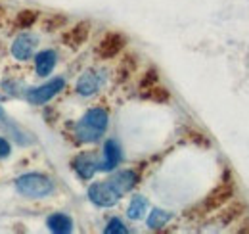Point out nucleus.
Returning a JSON list of instances; mask_svg holds the SVG:
<instances>
[{
    "label": "nucleus",
    "instance_id": "f257e3e1",
    "mask_svg": "<svg viewBox=\"0 0 249 234\" xmlns=\"http://www.w3.org/2000/svg\"><path fill=\"white\" fill-rule=\"evenodd\" d=\"M107 129V114L102 108L89 110L75 125V135L81 142H96Z\"/></svg>",
    "mask_w": 249,
    "mask_h": 234
},
{
    "label": "nucleus",
    "instance_id": "f03ea898",
    "mask_svg": "<svg viewBox=\"0 0 249 234\" xmlns=\"http://www.w3.org/2000/svg\"><path fill=\"white\" fill-rule=\"evenodd\" d=\"M16 188L25 198H46L48 194H52L54 184L48 176L38 175V173H27L16 180Z\"/></svg>",
    "mask_w": 249,
    "mask_h": 234
},
{
    "label": "nucleus",
    "instance_id": "7ed1b4c3",
    "mask_svg": "<svg viewBox=\"0 0 249 234\" xmlns=\"http://www.w3.org/2000/svg\"><path fill=\"white\" fill-rule=\"evenodd\" d=\"M121 192L113 186L111 180H106V182H94L89 188V198L90 202L100 207H111L121 200Z\"/></svg>",
    "mask_w": 249,
    "mask_h": 234
},
{
    "label": "nucleus",
    "instance_id": "20e7f679",
    "mask_svg": "<svg viewBox=\"0 0 249 234\" xmlns=\"http://www.w3.org/2000/svg\"><path fill=\"white\" fill-rule=\"evenodd\" d=\"M232 196H234V184L230 180H224V182H220L218 186H215L205 196V200L201 202V211L203 213L217 211V209H220V207H224V205L228 204L232 200Z\"/></svg>",
    "mask_w": 249,
    "mask_h": 234
},
{
    "label": "nucleus",
    "instance_id": "39448f33",
    "mask_svg": "<svg viewBox=\"0 0 249 234\" xmlns=\"http://www.w3.org/2000/svg\"><path fill=\"white\" fill-rule=\"evenodd\" d=\"M124 44H126V37H124L123 33L111 31V33H107V35L98 42L96 54H98V58H102V59H111L123 50Z\"/></svg>",
    "mask_w": 249,
    "mask_h": 234
},
{
    "label": "nucleus",
    "instance_id": "423d86ee",
    "mask_svg": "<svg viewBox=\"0 0 249 234\" xmlns=\"http://www.w3.org/2000/svg\"><path fill=\"white\" fill-rule=\"evenodd\" d=\"M63 87H65V81H63L62 77L52 79L50 83H46V85H42V87L29 90V92H27V100H29V104H35V106L46 104V102L52 100Z\"/></svg>",
    "mask_w": 249,
    "mask_h": 234
},
{
    "label": "nucleus",
    "instance_id": "0eeeda50",
    "mask_svg": "<svg viewBox=\"0 0 249 234\" xmlns=\"http://www.w3.org/2000/svg\"><path fill=\"white\" fill-rule=\"evenodd\" d=\"M89 35H90V23L81 21V23L73 25L67 33H63V44L69 48H79L89 40Z\"/></svg>",
    "mask_w": 249,
    "mask_h": 234
},
{
    "label": "nucleus",
    "instance_id": "6e6552de",
    "mask_svg": "<svg viewBox=\"0 0 249 234\" xmlns=\"http://www.w3.org/2000/svg\"><path fill=\"white\" fill-rule=\"evenodd\" d=\"M36 44H38V42H36V37L25 33V35H21V37H18V39L14 40V44H12V54H14L16 59L25 61V59L33 58Z\"/></svg>",
    "mask_w": 249,
    "mask_h": 234
},
{
    "label": "nucleus",
    "instance_id": "1a4fd4ad",
    "mask_svg": "<svg viewBox=\"0 0 249 234\" xmlns=\"http://www.w3.org/2000/svg\"><path fill=\"white\" fill-rule=\"evenodd\" d=\"M121 159V150H119V144L115 140H107L106 146H104V161L98 165L100 171H111L115 169V165L119 163Z\"/></svg>",
    "mask_w": 249,
    "mask_h": 234
},
{
    "label": "nucleus",
    "instance_id": "9d476101",
    "mask_svg": "<svg viewBox=\"0 0 249 234\" xmlns=\"http://www.w3.org/2000/svg\"><path fill=\"white\" fill-rule=\"evenodd\" d=\"M54 65H56V54L52 50H42V52L36 54V58H35V69H36V73L40 77L50 75L52 69H54Z\"/></svg>",
    "mask_w": 249,
    "mask_h": 234
},
{
    "label": "nucleus",
    "instance_id": "9b49d317",
    "mask_svg": "<svg viewBox=\"0 0 249 234\" xmlns=\"http://www.w3.org/2000/svg\"><path fill=\"white\" fill-rule=\"evenodd\" d=\"M46 225H48V229L52 233L56 234H67L73 231V221L65 213H54V215H50L48 221H46Z\"/></svg>",
    "mask_w": 249,
    "mask_h": 234
},
{
    "label": "nucleus",
    "instance_id": "f8f14e48",
    "mask_svg": "<svg viewBox=\"0 0 249 234\" xmlns=\"http://www.w3.org/2000/svg\"><path fill=\"white\" fill-rule=\"evenodd\" d=\"M100 88V77L94 71H87L81 75V79L77 81V92L83 96H90Z\"/></svg>",
    "mask_w": 249,
    "mask_h": 234
},
{
    "label": "nucleus",
    "instance_id": "ddd939ff",
    "mask_svg": "<svg viewBox=\"0 0 249 234\" xmlns=\"http://www.w3.org/2000/svg\"><path fill=\"white\" fill-rule=\"evenodd\" d=\"M73 169L77 171V175L81 176V178L89 180V178H92L94 176L96 169H98V165L94 163L90 156H79V157H75V161H73Z\"/></svg>",
    "mask_w": 249,
    "mask_h": 234
},
{
    "label": "nucleus",
    "instance_id": "4468645a",
    "mask_svg": "<svg viewBox=\"0 0 249 234\" xmlns=\"http://www.w3.org/2000/svg\"><path fill=\"white\" fill-rule=\"evenodd\" d=\"M111 182H113V186L124 194V192H128L134 184H136V175L132 173V171H121V173H117V175L113 176V178H109Z\"/></svg>",
    "mask_w": 249,
    "mask_h": 234
},
{
    "label": "nucleus",
    "instance_id": "2eb2a0df",
    "mask_svg": "<svg viewBox=\"0 0 249 234\" xmlns=\"http://www.w3.org/2000/svg\"><path fill=\"white\" fill-rule=\"evenodd\" d=\"M36 20H38V12H36V10H21V12L16 16L14 25H16L18 29H29V27H33V25L36 23Z\"/></svg>",
    "mask_w": 249,
    "mask_h": 234
},
{
    "label": "nucleus",
    "instance_id": "dca6fc26",
    "mask_svg": "<svg viewBox=\"0 0 249 234\" xmlns=\"http://www.w3.org/2000/svg\"><path fill=\"white\" fill-rule=\"evenodd\" d=\"M142 96H144L146 100L157 102V104H165V102H169V98H171L169 90H167L165 87H161V85H154L152 88L144 90V92H142Z\"/></svg>",
    "mask_w": 249,
    "mask_h": 234
},
{
    "label": "nucleus",
    "instance_id": "f3484780",
    "mask_svg": "<svg viewBox=\"0 0 249 234\" xmlns=\"http://www.w3.org/2000/svg\"><path fill=\"white\" fill-rule=\"evenodd\" d=\"M146 209H148V200L142 198V196H134L130 205H128V211L126 213H128L130 219H142Z\"/></svg>",
    "mask_w": 249,
    "mask_h": 234
},
{
    "label": "nucleus",
    "instance_id": "a211bd4d",
    "mask_svg": "<svg viewBox=\"0 0 249 234\" xmlns=\"http://www.w3.org/2000/svg\"><path fill=\"white\" fill-rule=\"evenodd\" d=\"M171 213L169 211H163V209H154L152 213H150V217H148V227L150 229H161V227H165L169 221H171Z\"/></svg>",
    "mask_w": 249,
    "mask_h": 234
},
{
    "label": "nucleus",
    "instance_id": "6ab92c4d",
    "mask_svg": "<svg viewBox=\"0 0 249 234\" xmlns=\"http://www.w3.org/2000/svg\"><path fill=\"white\" fill-rule=\"evenodd\" d=\"M244 209H246V205L244 204H232L230 207H226V211L222 213V217H220V221H222V225H230V223H234L236 219H240L242 215H244Z\"/></svg>",
    "mask_w": 249,
    "mask_h": 234
},
{
    "label": "nucleus",
    "instance_id": "aec40b11",
    "mask_svg": "<svg viewBox=\"0 0 249 234\" xmlns=\"http://www.w3.org/2000/svg\"><path fill=\"white\" fill-rule=\"evenodd\" d=\"M134 69H136V59H134V56H126V58L121 61L119 69H117V81L123 83L124 79L130 77V73H134Z\"/></svg>",
    "mask_w": 249,
    "mask_h": 234
},
{
    "label": "nucleus",
    "instance_id": "412c9836",
    "mask_svg": "<svg viewBox=\"0 0 249 234\" xmlns=\"http://www.w3.org/2000/svg\"><path fill=\"white\" fill-rule=\"evenodd\" d=\"M157 71L156 69H148L146 73H144V77H142V81H140V90L144 92V90H148V88H152L154 85H157Z\"/></svg>",
    "mask_w": 249,
    "mask_h": 234
},
{
    "label": "nucleus",
    "instance_id": "4be33fe9",
    "mask_svg": "<svg viewBox=\"0 0 249 234\" xmlns=\"http://www.w3.org/2000/svg\"><path fill=\"white\" fill-rule=\"evenodd\" d=\"M67 23V18L65 16H50L48 20H46V23H44V29L46 31H54V29H60Z\"/></svg>",
    "mask_w": 249,
    "mask_h": 234
},
{
    "label": "nucleus",
    "instance_id": "5701e85b",
    "mask_svg": "<svg viewBox=\"0 0 249 234\" xmlns=\"http://www.w3.org/2000/svg\"><path fill=\"white\" fill-rule=\"evenodd\" d=\"M104 233H106V234H117V233L126 234V227H124L119 219H111V221L107 223V227L104 229Z\"/></svg>",
    "mask_w": 249,
    "mask_h": 234
},
{
    "label": "nucleus",
    "instance_id": "b1692460",
    "mask_svg": "<svg viewBox=\"0 0 249 234\" xmlns=\"http://www.w3.org/2000/svg\"><path fill=\"white\" fill-rule=\"evenodd\" d=\"M8 156H10V142L0 136V157H8Z\"/></svg>",
    "mask_w": 249,
    "mask_h": 234
},
{
    "label": "nucleus",
    "instance_id": "393cba45",
    "mask_svg": "<svg viewBox=\"0 0 249 234\" xmlns=\"http://www.w3.org/2000/svg\"><path fill=\"white\" fill-rule=\"evenodd\" d=\"M238 233H249V219H248V221H244V223H242V227L238 229Z\"/></svg>",
    "mask_w": 249,
    "mask_h": 234
},
{
    "label": "nucleus",
    "instance_id": "a878e982",
    "mask_svg": "<svg viewBox=\"0 0 249 234\" xmlns=\"http://www.w3.org/2000/svg\"><path fill=\"white\" fill-rule=\"evenodd\" d=\"M2 16H4V10H2V8H0V20H2Z\"/></svg>",
    "mask_w": 249,
    "mask_h": 234
}]
</instances>
